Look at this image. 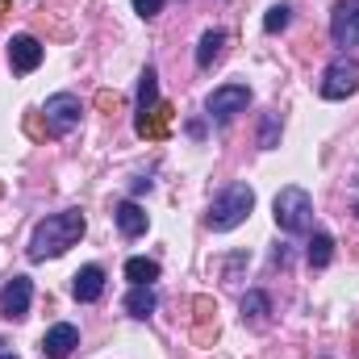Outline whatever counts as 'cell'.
Here are the masks:
<instances>
[{
    "label": "cell",
    "instance_id": "cell-23",
    "mask_svg": "<svg viewBox=\"0 0 359 359\" xmlns=\"http://www.w3.org/2000/svg\"><path fill=\"white\" fill-rule=\"evenodd\" d=\"M96 109L100 113H117L121 109V96L117 92H96Z\"/></svg>",
    "mask_w": 359,
    "mask_h": 359
},
{
    "label": "cell",
    "instance_id": "cell-7",
    "mask_svg": "<svg viewBox=\"0 0 359 359\" xmlns=\"http://www.w3.org/2000/svg\"><path fill=\"white\" fill-rule=\"evenodd\" d=\"M330 38H334V46H359V0H339L334 4Z\"/></svg>",
    "mask_w": 359,
    "mask_h": 359
},
{
    "label": "cell",
    "instance_id": "cell-9",
    "mask_svg": "<svg viewBox=\"0 0 359 359\" xmlns=\"http://www.w3.org/2000/svg\"><path fill=\"white\" fill-rule=\"evenodd\" d=\"M38 63H42V42L34 34H17L8 42V67L17 76H29V72H38Z\"/></svg>",
    "mask_w": 359,
    "mask_h": 359
},
{
    "label": "cell",
    "instance_id": "cell-12",
    "mask_svg": "<svg viewBox=\"0 0 359 359\" xmlns=\"http://www.w3.org/2000/svg\"><path fill=\"white\" fill-rule=\"evenodd\" d=\"M100 292H104V268L88 264V268H80L72 276V297H76V301L92 305V301H100Z\"/></svg>",
    "mask_w": 359,
    "mask_h": 359
},
{
    "label": "cell",
    "instance_id": "cell-21",
    "mask_svg": "<svg viewBox=\"0 0 359 359\" xmlns=\"http://www.w3.org/2000/svg\"><path fill=\"white\" fill-rule=\"evenodd\" d=\"M21 126H25V134H29L34 142H42V138L50 134V126H46V117H42V109H29V113L21 117Z\"/></svg>",
    "mask_w": 359,
    "mask_h": 359
},
{
    "label": "cell",
    "instance_id": "cell-6",
    "mask_svg": "<svg viewBox=\"0 0 359 359\" xmlns=\"http://www.w3.org/2000/svg\"><path fill=\"white\" fill-rule=\"evenodd\" d=\"M42 117L50 126V134H72L80 126V96L72 92H55L46 104H42Z\"/></svg>",
    "mask_w": 359,
    "mask_h": 359
},
{
    "label": "cell",
    "instance_id": "cell-25",
    "mask_svg": "<svg viewBox=\"0 0 359 359\" xmlns=\"http://www.w3.org/2000/svg\"><path fill=\"white\" fill-rule=\"evenodd\" d=\"M8 8H13V4H8V0H0V21L8 17Z\"/></svg>",
    "mask_w": 359,
    "mask_h": 359
},
{
    "label": "cell",
    "instance_id": "cell-22",
    "mask_svg": "<svg viewBox=\"0 0 359 359\" xmlns=\"http://www.w3.org/2000/svg\"><path fill=\"white\" fill-rule=\"evenodd\" d=\"M288 21H292V8H288V4H271L268 17H264V29H268V34H280Z\"/></svg>",
    "mask_w": 359,
    "mask_h": 359
},
{
    "label": "cell",
    "instance_id": "cell-19",
    "mask_svg": "<svg viewBox=\"0 0 359 359\" xmlns=\"http://www.w3.org/2000/svg\"><path fill=\"white\" fill-rule=\"evenodd\" d=\"M126 280H134V284H151V280H159V264L138 255V259L126 264Z\"/></svg>",
    "mask_w": 359,
    "mask_h": 359
},
{
    "label": "cell",
    "instance_id": "cell-8",
    "mask_svg": "<svg viewBox=\"0 0 359 359\" xmlns=\"http://www.w3.org/2000/svg\"><path fill=\"white\" fill-rule=\"evenodd\" d=\"M29 301H34V284H29L25 276H13V280L4 284V292H0V313H4L8 322H21V318L29 313Z\"/></svg>",
    "mask_w": 359,
    "mask_h": 359
},
{
    "label": "cell",
    "instance_id": "cell-5",
    "mask_svg": "<svg viewBox=\"0 0 359 359\" xmlns=\"http://www.w3.org/2000/svg\"><path fill=\"white\" fill-rule=\"evenodd\" d=\"M251 104V88L247 84H222V88H213L209 92V100H205V109H209V117L213 121H230L234 113H243Z\"/></svg>",
    "mask_w": 359,
    "mask_h": 359
},
{
    "label": "cell",
    "instance_id": "cell-18",
    "mask_svg": "<svg viewBox=\"0 0 359 359\" xmlns=\"http://www.w3.org/2000/svg\"><path fill=\"white\" fill-rule=\"evenodd\" d=\"M155 104H159V76H155V67H147L138 76V113H147Z\"/></svg>",
    "mask_w": 359,
    "mask_h": 359
},
{
    "label": "cell",
    "instance_id": "cell-3",
    "mask_svg": "<svg viewBox=\"0 0 359 359\" xmlns=\"http://www.w3.org/2000/svg\"><path fill=\"white\" fill-rule=\"evenodd\" d=\"M271 213H276V226H280L284 234H309V226H313V196H309L305 188L288 184V188L276 192Z\"/></svg>",
    "mask_w": 359,
    "mask_h": 359
},
{
    "label": "cell",
    "instance_id": "cell-1",
    "mask_svg": "<svg viewBox=\"0 0 359 359\" xmlns=\"http://www.w3.org/2000/svg\"><path fill=\"white\" fill-rule=\"evenodd\" d=\"M84 213L80 209H63V213H50V217H42L38 226H34V234H29V259L34 264H42V259H59L67 247H76L80 238H84Z\"/></svg>",
    "mask_w": 359,
    "mask_h": 359
},
{
    "label": "cell",
    "instance_id": "cell-11",
    "mask_svg": "<svg viewBox=\"0 0 359 359\" xmlns=\"http://www.w3.org/2000/svg\"><path fill=\"white\" fill-rule=\"evenodd\" d=\"M168 126H172V104H168V100H159L155 109H147V113H138V121H134V130H138V138H151V142H159V138H168Z\"/></svg>",
    "mask_w": 359,
    "mask_h": 359
},
{
    "label": "cell",
    "instance_id": "cell-2",
    "mask_svg": "<svg viewBox=\"0 0 359 359\" xmlns=\"http://www.w3.org/2000/svg\"><path fill=\"white\" fill-rule=\"evenodd\" d=\"M251 209H255V192H251V184H230V188H222V192L213 196L205 222H209L213 234H230V230H238V226L251 217Z\"/></svg>",
    "mask_w": 359,
    "mask_h": 359
},
{
    "label": "cell",
    "instance_id": "cell-16",
    "mask_svg": "<svg viewBox=\"0 0 359 359\" xmlns=\"http://www.w3.org/2000/svg\"><path fill=\"white\" fill-rule=\"evenodd\" d=\"M222 46H226V34H222V29H209V34L201 38V46H196V67L209 72V67L222 59Z\"/></svg>",
    "mask_w": 359,
    "mask_h": 359
},
{
    "label": "cell",
    "instance_id": "cell-20",
    "mask_svg": "<svg viewBox=\"0 0 359 359\" xmlns=\"http://www.w3.org/2000/svg\"><path fill=\"white\" fill-rule=\"evenodd\" d=\"M259 147L264 151L280 147V113H264V121H259Z\"/></svg>",
    "mask_w": 359,
    "mask_h": 359
},
{
    "label": "cell",
    "instance_id": "cell-4",
    "mask_svg": "<svg viewBox=\"0 0 359 359\" xmlns=\"http://www.w3.org/2000/svg\"><path fill=\"white\" fill-rule=\"evenodd\" d=\"M318 92H322L326 100H347V96H355L359 92V63L355 59H347V55H339V59L322 72Z\"/></svg>",
    "mask_w": 359,
    "mask_h": 359
},
{
    "label": "cell",
    "instance_id": "cell-13",
    "mask_svg": "<svg viewBox=\"0 0 359 359\" xmlns=\"http://www.w3.org/2000/svg\"><path fill=\"white\" fill-rule=\"evenodd\" d=\"M113 222H117V230H121L126 238L147 234V209H142L138 201H121V205L113 209Z\"/></svg>",
    "mask_w": 359,
    "mask_h": 359
},
{
    "label": "cell",
    "instance_id": "cell-10",
    "mask_svg": "<svg viewBox=\"0 0 359 359\" xmlns=\"http://www.w3.org/2000/svg\"><path fill=\"white\" fill-rule=\"evenodd\" d=\"M76 347H80V330L72 322H59V326H50L42 334V355L46 359H67Z\"/></svg>",
    "mask_w": 359,
    "mask_h": 359
},
{
    "label": "cell",
    "instance_id": "cell-24",
    "mask_svg": "<svg viewBox=\"0 0 359 359\" xmlns=\"http://www.w3.org/2000/svg\"><path fill=\"white\" fill-rule=\"evenodd\" d=\"M134 13L138 17H159L163 13V0H134Z\"/></svg>",
    "mask_w": 359,
    "mask_h": 359
},
{
    "label": "cell",
    "instance_id": "cell-17",
    "mask_svg": "<svg viewBox=\"0 0 359 359\" xmlns=\"http://www.w3.org/2000/svg\"><path fill=\"white\" fill-rule=\"evenodd\" d=\"M305 259H309V268H326V264L334 259V238L318 230V234L309 238V247H305Z\"/></svg>",
    "mask_w": 359,
    "mask_h": 359
},
{
    "label": "cell",
    "instance_id": "cell-14",
    "mask_svg": "<svg viewBox=\"0 0 359 359\" xmlns=\"http://www.w3.org/2000/svg\"><path fill=\"white\" fill-rule=\"evenodd\" d=\"M268 318H271L268 292H247V297H243V322H247L251 330H264V326H268Z\"/></svg>",
    "mask_w": 359,
    "mask_h": 359
},
{
    "label": "cell",
    "instance_id": "cell-15",
    "mask_svg": "<svg viewBox=\"0 0 359 359\" xmlns=\"http://www.w3.org/2000/svg\"><path fill=\"white\" fill-rule=\"evenodd\" d=\"M155 305H159V297H155L151 284H134L130 297H126V313H130V318H142V322L155 313Z\"/></svg>",
    "mask_w": 359,
    "mask_h": 359
},
{
    "label": "cell",
    "instance_id": "cell-26",
    "mask_svg": "<svg viewBox=\"0 0 359 359\" xmlns=\"http://www.w3.org/2000/svg\"><path fill=\"white\" fill-rule=\"evenodd\" d=\"M0 359H17V355H13V351H0Z\"/></svg>",
    "mask_w": 359,
    "mask_h": 359
}]
</instances>
